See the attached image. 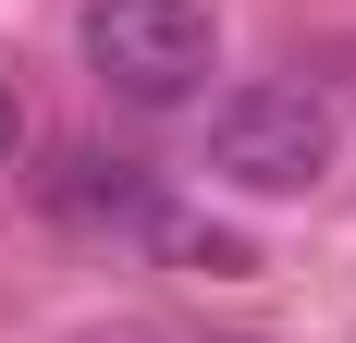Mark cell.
<instances>
[{"mask_svg":"<svg viewBox=\"0 0 356 343\" xmlns=\"http://www.w3.org/2000/svg\"><path fill=\"white\" fill-rule=\"evenodd\" d=\"M123 343H184V331H123Z\"/></svg>","mask_w":356,"mask_h":343,"instance_id":"cell-6","label":"cell"},{"mask_svg":"<svg viewBox=\"0 0 356 343\" xmlns=\"http://www.w3.org/2000/svg\"><path fill=\"white\" fill-rule=\"evenodd\" d=\"M49 208L86 221V233H147V221H160V184H147L136 160H111V147H74V160L49 172Z\"/></svg>","mask_w":356,"mask_h":343,"instance_id":"cell-3","label":"cell"},{"mask_svg":"<svg viewBox=\"0 0 356 343\" xmlns=\"http://www.w3.org/2000/svg\"><path fill=\"white\" fill-rule=\"evenodd\" d=\"M147 245H160V258H184V270H209V282H246V270H258V258H246V233L184 221V208H160V221H147Z\"/></svg>","mask_w":356,"mask_h":343,"instance_id":"cell-4","label":"cell"},{"mask_svg":"<svg viewBox=\"0 0 356 343\" xmlns=\"http://www.w3.org/2000/svg\"><path fill=\"white\" fill-rule=\"evenodd\" d=\"M332 160H344V123L320 86H234L209 110V172L234 196H320Z\"/></svg>","mask_w":356,"mask_h":343,"instance_id":"cell-2","label":"cell"},{"mask_svg":"<svg viewBox=\"0 0 356 343\" xmlns=\"http://www.w3.org/2000/svg\"><path fill=\"white\" fill-rule=\"evenodd\" d=\"M25 147V99H13V74H0V160Z\"/></svg>","mask_w":356,"mask_h":343,"instance_id":"cell-5","label":"cell"},{"mask_svg":"<svg viewBox=\"0 0 356 343\" xmlns=\"http://www.w3.org/2000/svg\"><path fill=\"white\" fill-rule=\"evenodd\" d=\"M86 74L136 110H184L221 74V12L209 0H86Z\"/></svg>","mask_w":356,"mask_h":343,"instance_id":"cell-1","label":"cell"}]
</instances>
